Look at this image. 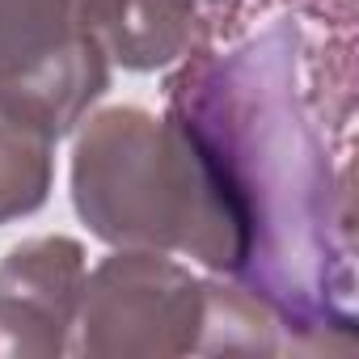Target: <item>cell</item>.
Instances as JSON below:
<instances>
[{
  "instance_id": "5b68a950",
  "label": "cell",
  "mask_w": 359,
  "mask_h": 359,
  "mask_svg": "<svg viewBox=\"0 0 359 359\" xmlns=\"http://www.w3.org/2000/svg\"><path fill=\"white\" fill-rule=\"evenodd\" d=\"M85 275V245L76 237H30L13 245L0 262V355H72Z\"/></svg>"
},
{
  "instance_id": "277c9868",
  "label": "cell",
  "mask_w": 359,
  "mask_h": 359,
  "mask_svg": "<svg viewBox=\"0 0 359 359\" xmlns=\"http://www.w3.org/2000/svg\"><path fill=\"white\" fill-rule=\"evenodd\" d=\"M93 0H0V114L72 135L110 89Z\"/></svg>"
},
{
  "instance_id": "3957f363",
  "label": "cell",
  "mask_w": 359,
  "mask_h": 359,
  "mask_svg": "<svg viewBox=\"0 0 359 359\" xmlns=\"http://www.w3.org/2000/svg\"><path fill=\"white\" fill-rule=\"evenodd\" d=\"M220 275L148 250H114L85 275L72 355L85 359H173L216 355Z\"/></svg>"
},
{
  "instance_id": "8992f818",
  "label": "cell",
  "mask_w": 359,
  "mask_h": 359,
  "mask_svg": "<svg viewBox=\"0 0 359 359\" xmlns=\"http://www.w3.org/2000/svg\"><path fill=\"white\" fill-rule=\"evenodd\" d=\"M97 39L123 72H165L199 30V0H93Z\"/></svg>"
},
{
  "instance_id": "52a82bcc",
  "label": "cell",
  "mask_w": 359,
  "mask_h": 359,
  "mask_svg": "<svg viewBox=\"0 0 359 359\" xmlns=\"http://www.w3.org/2000/svg\"><path fill=\"white\" fill-rule=\"evenodd\" d=\"M55 140L34 123L0 114V229L34 216L51 199Z\"/></svg>"
},
{
  "instance_id": "7a4b0ae2",
  "label": "cell",
  "mask_w": 359,
  "mask_h": 359,
  "mask_svg": "<svg viewBox=\"0 0 359 359\" xmlns=\"http://www.w3.org/2000/svg\"><path fill=\"white\" fill-rule=\"evenodd\" d=\"M72 208L110 250L187 254L212 275H237V233L182 131L165 114L110 106L81 123Z\"/></svg>"
},
{
  "instance_id": "6da1fadb",
  "label": "cell",
  "mask_w": 359,
  "mask_h": 359,
  "mask_svg": "<svg viewBox=\"0 0 359 359\" xmlns=\"http://www.w3.org/2000/svg\"><path fill=\"white\" fill-rule=\"evenodd\" d=\"M165 118L237 233L233 283L287 346H355V0H199Z\"/></svg>"
}]
</instances>
